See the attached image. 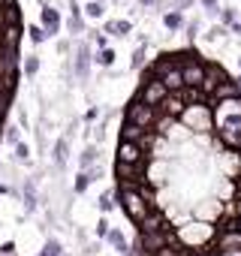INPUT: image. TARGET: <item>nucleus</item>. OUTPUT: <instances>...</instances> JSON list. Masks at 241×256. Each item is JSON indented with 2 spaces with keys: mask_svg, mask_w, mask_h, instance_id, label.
Listing matches in <instances>:
<instances>
[{
  "mask_svg": "<svg viewBox=\"0 0 241 256\" xmlns=\"http://www.w3.org/2000/svg\"><path fill=\"white\" fill-rule=\"evenodd\" d=\"M178 124L187 126L193 136H208V133H214V108H211V102H208V100H202V102H187V108L181 112Z\"/></svg>",
  "mask_w": 241,
  "mask_h": 256,
  "instance_id": "1",
  "label": "nucleus"
},
{
  "mask_svg": "<svg viewBox=\"0 0 241 256\" xmlns=\"http://www.w3.org/2000/svg\"><path fill=\"white\" fill-rule=\"evenodd\" d=\"M178 235V244L184 250H205L208 244H214L217 232H214V223H202V220H190L184 223L181 229H175Z\"/></svg>",
  "mask_w": 241,
  "mask_h": 256,
  "instance_id": "2",
  "label": "nucleus"
},
{
  "mask_svg": "<svg viewBox=\"0 0 241 256\" xmlns=\"http://www.w3.org/2000/svg\"><path fill=\"white\" fill-rule=\"evenodd\" d=\"M114 199H118L120 208L127 211V217H130L133 223H139V220L145 217V211L151 208V205L142 199V193H139L136 184H118V187H114Z\"/></svg>",
  "mask_w": 241,
  "mask_h": 256,
  "instance_id": "3",
  "label": "nucleus"
},
{
  "mask_svg": "<svg viewBox=\"0 0 241 256\" xmlns=\"http://www.w3.org/2000/svg\"><path fill=\"white\" fill-rule=\"evenodd\" d=\"M145 106H151V108H160L163 106V100L169 96V90H166V84L157 78V76H151V72H145L142 76V84H139V94H136Z\"/></svg>",
  "mask_w": 241,
  "mask_h": 256,
  "instance_id": "4",
  "label": "nucleus"
},
{
  "mask_svg": "<svg viewBox=\"0 0 241 256\" xmlns=\"http://www.w3.org/2000/svg\"><path fill=\"white\" fill-rule=\"evenodd\" d=\"M157 114H160V108H151V106H145L139 96L124 108V120H130V124H136V126H142V130H154V124H157Z\"/></svg>",
  "mask_w": 241,
  "mask_h": 256,
  "instance_id": "5",
  "label": "nucleus"
},
{
  "mask_svg": "<svg viewBox=\"0 0 241 256\" xmlns=\"http://www.w3.org/2000/svg\"><path fill=\"white\" fill-rule=\"evenodd\" d=\"M214 136L226 151H238L241 148V118H229L223 124L214 126Z\"/></svg>",
  "mask_w": 241,
  "mask_h": 256,
  "instance_id": "6",
  "label": "nucleus"
},
{
  "mask_svg": "<svg viewBox=\"0 0 241 256\" xmlns=\"http://www.w3.org/2000/svg\"><path fill=\"white\" fill-rule=\"evenodd\" d=\"M70 66H72V78H76V82H88L90 66H94V54H90V46H88L84 40L76 42V52H72Z\"/></svg>",
  "mask_w": 241,
  "mask_h": 256,
  "instance_id": "7",
  "label": "nucleus"
},
{
  "mask_svg": "<svg viewBox=\"0 0 241 256\" xmlns=\"http://www.w3.org/2000/svg\"><path fill=\"white\" fill-rule=\"evenodd\" d=\"M114 163H130V166H139V163H148V154L142 151L139 142H124L120 139L118 148H114Z\"/></svg>",
  "mask_w": 241,
  "mask_h": 256,
  "instance_id": "8",
  "label": "nucleus"
},
{
  "mask_svg": "<svg viewBox=\"0 0 241 256\" xmlns=\"http://www.w3.org/2000/svg\"><path fill=\"white\" fill-rule=\"evenodd\" d=\"M114 178L118 184H142L148 181V163H139V166H130V163H114Z\"/></svg>",
  "mask_w": 241,
  "mask_h": 256,
  "instance_id": "9",
  "label": "nucleus"
},
{
  "mask_svg": "<svg viewBox=\"0 0 241 256\" xmlns=\"http://www.w3.org/2000/svg\"><path fill=\"white\" fill-rule=\"evenodd\" d=\"M223 82H229V72H226L220 64H211V60H208V64H205V78H202V84H199V90L205 94V100H208Z\"/></svg>",
  "mask_w": 241,
  "mask_h": 256,
  "instance_id": "10",
  "label": "nucleus"
},
{
  "mask_svg": "<svg viewBox=\"0 0 241 256\" xmlns=\"http://www.w3.org/2000/svg\"><path fill=\"white\" fill-rule=\"evenodd\" d=\"M223 217V202L220 199H205L193 208V220H202V223H220Z\"/></svg>",
  "mask_w": 241,
  "mask_h": 256,
  "instance_id": "11",
  "label": "nucleus"
},
{
  "mask_svg": "<svg viewBox=\"0 0 241 256\" xmlns=\"http://www.w3.org/2000/svg\"><path fill=\"white\" fill-rule=\"evenodd\" d=\"M169 223V217H166V211H160V208H148L145 211V217L136 223V229H139V235H148V232H160L163 226Z\"/></svg>",
  "mask_w": 241,
  "mask_h": 256,
  "instance_id": "12",
  "label": "nucleus"
},
{
  "mask_svg": "<svg viewBox=\"0 0 241 256\" xmlns=\"http://www.w3.org/2000/svg\"><path fill=\"white\" fill-rule=\"evenodd\" d=\"M60 24H64V16L54 10V6H48V4H42V16H40V28L46 30V36L48 40H54L58 34H60Z\"/></svg>",
  "mask_w": 241,
  "mask_h": 256,
  "instance_id": "13",
  "label": "nucleus"
},
{
  "mask_svg": "<svg viewBox=\"0 0 241 256\" xmlns=\"http://www.w3.org/2000/svg\"><path fill=\"white\" fill-rule=\"evenodd\" d=\"M214 244H217V250H238L241 247V232L235 229V223L226 226V229H217Z\"/></svg>",
  "mask_w": 241,
  "mask_h": 256,
  "instance_id": "14",
  "label": "nucleus"
},
{
  "mask_svg": "<svg viewBox=\"0 0 241 256\" xmlns=\"http://www.w3.org/2000/svg\"><path fill=\"white\" fill-rule=\"evenodd\" d=\"M187 108V100H184V90L181 94H169L166 100H163V106H160V114H169V118H181V112Z\"/></svg>",
  "mask_w": 241,
  "mask_h": 256,
  "instance_id": "15",
  "label": "nucleus"
},
{
  "mask_svg": "<svg viewBox=\"0 0 241 256\" xmlns=\"http://www.w3.org/2000/svg\"><path fill=\"white\" fill-rule=\"evenodd\" d=\"M66 28H70V36H82V34H84V12L78 10V4H76V0H70Z\"/></svg>",
  "mask_w": 241,
  "mask_h": 256,
  "instance_id": "16",
  "label": "nucleus"
},
{
  "mask_svg": "<svg viewBox=\"0 0 241 256\" xmlns=\"http://www.w3.org/2000/svg\"><path fill=\"white\" fill-rule=\"evenodd\" d=\"M163 28H166L169 34H175V30H184V28H187V18H184V12H178V10H166V12H163Z\"/></svg>",
  "mask_w": 241,
  "mask_h": 256,
  "instance_id": "17",
  "label": "nucleus"
},
{
  "mask_svg": "<svg viewBox=\"0 0 241 256\" xmlns=\"http://www.w3.org/2000/svg\"><path fill=\"white\" fill-rule=\"evenodd\" d=\"M22 202H24V211H36V178H28L24 187H22Z\"/></svg>",
  "mask_w": 241,
  "mask_h": 256,
  "instance_id": "18",
  "label": "nucleus"
},
{
  "mask_svg": "<svg viewBox=\"0 0 241 256\" xmlns=\"http://www.w3.org/2000/svg\"><path fill=\"white\" fill-rule=\"evenodd\" d=\"M102 34H106V36H130V34H133V24H130V22H118V18H112V22L102 24Z\"/></svg>",
  "mask_w": 241,
  "mask_h": 256,
  "instance_id": "19",
  "label": "nucleus"
},
{
  "mask_svg": "<svg viewBox=\"0 0 241 256\" xmlns=\"http://www.w3.org/2000/svg\"><path fill=\"white\" fill-rule=\"evenodd\" d=\"M100 163V148L96 145H88L84 151H82V157H78V172H88L90 166H96Z\"/></svg>",
  "mask_w": 241,
  "mask_h": 256,
  "instance_id": "20",
  "label": "nucleus"
},
{
  "mask_svg": "<svg viewBox=\"0 0 241 256\" xmlns=\"http://www.w3.org/2000/svg\"><path fill=\"white\" fill-rule=\"evenodd\" d=\"M66 160H70V145H66V139H60V142L54 145V151H52V163H54V169L60 172V169L66 166Z\"/></svg>",
  "mask_w": 241,
  "mask_h": 256,
  "instance_id": "21",
  "label": "nucleus"
},
{
  "mask_svg": "<svg viewBox=\"0 0 241 256\" xmlns=\"http://www.w3.org/2000/svg\"><path fill=\"white\" fill-rule=\"evenodd\" d=\"M145 133H148V130H142V126H136V124H130V120L120 124V139H124V142H139Z\"/></svg>",
  "mask_w": 241,
  "mask_h": 256,
  "instance_id": "22",
  "label": "nucleus"
},
{
  "mask_svg": "<svg viewBox=\"0 0 241 256\" xmlns=\"http://www.w3.org/2000/svg\"><path fill=\"white\" fill-rule=\"evenodd\" d=\"M106 238H108V244H112L118 253H127V250H130V244H127V238H124V232H120V229H108Z\"/></svg>",
  "mask_w": 241,
  "mask_h": 256,
  "instance_id": "23",
  "label": "nucleus"
},
{
  "mask_svg": "<svg viewBox=\"0 0 241 256\" xmlns=\"http://www.w3.org/2000/svg\"><path fill=\"white\" fill-rule=\"evenodd\" d=\"M82 12H84V18H102L106 16V0H88Z\"/></svg>",
  "mask_w": 241,
  "mask_h": 256,
  "instance_id": "24",
  "label": "nucleus"
},
{
  "mask_svg": "<svg viewBox=\"0 0 241 256\" xmlns=\"http://www.w3.org/2000/svg\"><path fill=\"white\" fill-rule=\"evenodd\" d=\"M217 18H220V24L229 30V28L238 22V10H235V6H220V16H217Z\"/></svg>",
  "mask_w": 241,
  "mask_h": 256,
  "instance_id": "25",
  "label": "nucleus"
},
{
  "mask_svg": "<svg viewBox=\"0 0 241 256\" xmlns=\"http://www.w3.org/2000/svg\"><path fill=\"white\" fill-rule=\"evenodd\" d=\"M22 72H24L28 78H34V76L40 72V58H36V54H28V58L22 60Z\"/></svg>",
  "mask_w": 241,
  "mask_h": 256,
  "instance_id": "26",
  "label": "nucleus"
},
{
  "mask_svg": "<svg viewBox=\"0 0 241 256\" xmlns=\"http://www.w3.org/2000/svg\"><path fill=\"white\" fill-rule=\"evenodd\" d=\"M40 256H64V244H60L58 238H48V241L42 244V250H40Z\"/></svg>",
  "mask_w": 241,
  "mask_h": 256,
  "instance_id": "27",
  "label": "nucleus"
},
{
  "mask_svg": "<svg viewBox=\"0 0 241 256\" xmlns=\"http://www.w3.org/2000/svg\"><path fill=\"white\" fill-rule=\"evenodd\" d=\"M94 64H96V66H112V64H114V52H112V48H96Z\"/></svg>",
  "mask_w": 241,
  "mask_h": 256,
  "instance_id": "28",
  "label": "nucleus"
},
{
  "mask_svg": "<svg viewBox=\"0 0 241 256\" xmlns=\"http://www.w3.org/2000/svg\"><path fill=\"white\" fill-rule=\"evenodd\" d=\"M90 184H94V181H90V175H88V172H78V175H76V184H72V193H76V196H82Z\"/></svg>",
  "mask_w": 241,
  "mask_h": 256,
  "instance_id": "29",
  "label": "nucleus"
},
{
  "mask_svg": "<svg viewBox=\"0 0 241 256\" xmlns=\"http://www.w3.org/2000/svg\"><path fill=\"white\" fill-rule=\"evenodd\" d=\"M145 54H148V40L133 52V64H130V66H133V70H142V66H145Z\"/></svg>",
  "mask_w": 241,
  "mask_h": 256,
  "instance_id": "30",
  "label": "nucleus"
},
{
  "mask_svg": "<svg viewBox=\"0 0 241 256\" xmlns=\"http://www.w3.org/2000/svg\"><path fill=\"white\" fill-rule=\"evenodd\" d=\"M114 205H118V199H114V190H112V193H102V196H100V211H102V214L114 211Z\"/></svg>",
  "mask_w": 241,
  "mask_h": 256,
  "instance_id": "31",
  "label": "nucleus"
},
{
  "mask_svg": "<svg viewBox=\"0 0 241 256\" xmlns=\"http://www.w3.org/2000/svg\"><path fill=\"white\" fill-rule=\"evenodd\" d=\"M4 142L16 148V145L22 142V130H18V126H6V130H4Z\"/></svg>",
  "mask_w": 241,
  "mask_h": 256,
  "instance_id": "32",
  "label": "nucleus"
},
{
  "mask_svg": "<svg viewBox=\"0 0 241 256\" xmlns=\"http://www.w3.org/2000/svg\"><path fill=\"white\" fill-rule=\"evenodd\" d=\"M28 36H30V42H34V46H42V42L48 40V36H46V30H42L40 24H34V28H28Z\"/></svg>",
  "mask_w": 241,
  "mask_h": 256,
  "instance_id": "33",
  "label": "nucleus"
},
{
  "mask_svg": "<svg viewBox=\"0 0 241 256\" xmlns=\"http://www.w3.org/2000/svg\"><path fill=\"white\" fill-rule=\"evenodd\" d=\"M226 34H229V30H226L223 24H220V28H211V30L205 34V42H214V46H217L220 40H226Z\"/></svg>",
  "mask_w": 241,
  "mask_h": 256,
  "instance_id": "34",
  "label": "nucleus"
},
{
  "mask_svg": "<svg viewBox=\"0 0 241 256\" xmlns=\"http://www.w3.org/2000/svg\"><path fill=\"white\" fill-rule=\"evenodd\" d=\"M154 256H187V250L181 247V244H166L163 250H157Z\"/></svg>",
  "mask_w": 241,
  "mask_h": 256,
  "instance_id": "35",
  "label": "nucleus"
},
{
  "mask_svg": "<svg viewBox=\"0 0 241 256\" xmlns=\"http://www.w3.org/2000/svg\"><path fill=\"white\" fill-rule=\"evenodd\" d=\"M16 160H18V163H30V148H28L24 142L16 145Z\"/></svg>",
  "mask_w": 241,
  "mask_h": 256,
  "instance_id": "36",
  "label": "nucleus"
},
{
  "mask_svg": "<svg viewBox=\"0 0 241 256\" xmlns=\"http://www.w3.org/2000/svg\"><path fill=\"white\" fill-rule=\"evenodd\" d=\"M193 4H196V0H169V6H166V10H178V12H187Z\"/></svg>",
  "mask_w": 241,
  "mask_h": 256,
  "instance_id": "37",
  "label": "nucleus"
},
{
  "mask_svg": "<svg viewBox=\"0 0 241 256\" xmlns=\"http://www.w3.org/2000/svg\"><path fill=\"white\" fill-rule=\"evenodd\" d=\"M199 4L208 16H220V0H199Z\"/></svg>",
  "mask_w": 241,
  "mask_h": 256,
  "instance_id": "38",
  "label": "nucleus"
},
{
  "mask_svg": "<svg viewBox=\"0 0 241 256\" xmlns=\"http://www.w3.org/2000/svg\"><path fill=\"white\" fill-rule=\"evenodd\" d=\"M199 28H202V22H199V18H196V22H190V24L184 28V30H187V36H190V42L199 36Z\"/></svg>",
  "mask_w": 241,
  "mask_h": 256,
  "instance_id": "39",
  "label": "nucleus"
},
{
  "mask_svg": "<svg viewBox=\"0 0 241 256\" xmlns=\"http://www.w3.org/2000/svg\"><path fill=\"white\" fill-rule=\"evenodd\" d=\"M90 40H94V46H96V48H108V36H106V34H94Z\"/></svg>",
  "mask_w": 241,
  "mask_h": 256,
  "instance_id": "40",
  "label": "nucleus"
},
{
  "mask_svg": "<svg viewBox=\"0 0 241 256\" xmlns=\"http://www.w3.org/2000/svg\"><path fill=\"white\" fill-rule=\"evenodd\" d=\"M108 229H112V226H108V220L102 217V220L96 223V238H106V235H108Z\"/></svg>",
  "mask_w": 241,
  "mask_h": 256,
  "instance_id": "41",
  "label": "nucleus"
},
{
  "mask_svg": "<svg viewBox=\"0 0 241 256\" xmlns=\"http://www.w3.org/2000/svg\"><path fill=\"white\" fill-rule=\"evenodd\" d=\"M88 175H90V181H100V178H102V166H100V163H96V166H90V169H88Z\"/></svg>",
  "mask_w": 241,
  "mask_h": 256,
  "instance_id": "42",
  "label": "nucleus"
},
{
  "mask_svg": "<svg viewBox=\"0 0 241 256\" xmlns=\"http://www.w3.org/2000/svg\"><path fill=\"white\" fill-rule=\"evenodd\" d=\"M139 6H145V10H154V6H163V0H136Z\"/></svg>",
  "mask_w": 241,
  "mask_h": 256,
  "instance_id": "43",
  "label": "nucleus"
},
{
  "mask_svg": "<svg viewBox=\"0 0 241 256\" xmlns=\"http://www.w3.org/2000/svg\"><path fill=\"white\" fill-rule=\"evenodd\" d=\"M96 118H100V108H96V106H90V108H88V114H84V120L90 124V120H96Z\"/></svg>",
  "mask_w": 241,
  "mask_h": 256,
  "instance_id": "44",
  "label": "nucleus"
},
{
  "mask_svg": "<svg viewBox=\"0 0 241 256\" xmlns=\"http://www.w3.org/2000/svg\"><path fill=\"white\" fill-rule=\"evenodd\" d=\"M58 52H60V54H70V42H66V40H60V42H58Z\"/></svg>",
  "mask_w": 241,
  "mask_h": 256,
  "instance_id": "45",
  "label": "nucleus"
},
{
  "mask_svg": "<svg viewBox=\"0 0 241 256\" xmlns=\"http://www.w3.org/2000/svg\"><path fill=\"white\" fill-rule=\"evenodd\" d=\"M217 256H241V247L238 250H217Z\"/></svg>",
  "mask_w": 241,
  "mask_h": 256,
  "instance_id": "46",
  "label": "nucleus"
},
{
  "mask_svg": "<svg viewBox=\"0 0 241 256\" xmlns=\"http://www.w3.org/2000/svg\"><path fill=\"white\" fill-rule=\"evenodd\" d=\"M187 256H217V253H208V250H193V253H190V250H187Z\"/></svg>",
  "mask_w": 241,
  "mask_h": 256,
  "instance_id": "47",
  "label": "nucleus"
},
{
  "mask_svg": "<svg viewBox=\"0 0 241 256\" xmlns=\"http://www.w3.org/2000/svg\"><path fill=\"white\" fill-rule=\"evenodd\" d=\"M0 250H4V253H16V244H12V241H6L4 247H0Z\"/></svg>",
  "mask_w": 241,
  "mask_h": 256,
  "instance_id": "48",
  "label": "nucleus"
},
{
  "mask_svg": "<svg viewBox=\"0 0 241 256\" xmlns=\"http://www.w3.org/2000/svg\"><path fill=\"white\" fill-rule=\"evenodd\" d=\"M229 34H238V36H241V18H238V22H235V24L229 28Z\"/></svg>",
  "mask_w": 241,
  "mask_h": 256,
  "instance_id": "49",
  "label": "nucleus"
},
{
  "mask_svg": "<svg viewBox=\"0 0 241 256\" xmlns=\"http://www.w3.org/2000/svg\"><path fill=\"white\" fill-rule=\"evenodd\" d=\"M0 193H12V187H10V184H4V181H0Z\"/></svg>",
  "mask_w": 241,
  "mask_h": 256,
  "instance_id": "50",
  "label": "nucleus"
},
{
  "mask_svg": "<svg viewBox=\"0 0 241 256\" xmlns=\"http://www.w3.org/2000/svg\"><path fill=\"white\" fill-rule=\"evenodd\" d=\"M232 82H235V88H238V90H241V72H238V76H235V78H232Z\"/></svg>",
  "mask_w": 241,
  "mask_h": 256,
  "instance_id": "51",
  "label": "nucleus"
},
{
  "mask_svg": "<svg viewBox=\"0 0 241 256\" xmlns=\"http://www.w3.org/2000/svg\"><path fill=\"white\" fill-rule=\"evenodd\" d=\"M120 256H139V253H136V250H133V247H130V250H127V253H120Z\"/></svg>",
  "mask_w": 241,
  "mask_h": 256,
  "instance_id": "52",
  "label": "nucleus"
},
{
  "mask_svg": "<svg viewBox=\"0 0 241 256\" xmlns=\"http://www.w3.org/2000/svg\"><path fill=\"white\" fill-rule=\"evenodd\" d=\"M4 130H6V126H4V118H0V139H4Z\"/></svg>",
  "mask_w": 241,
  "mask_h": 256,
  "instance_id": "53",
  "label": "nucleus"
},
{
  "mask_svg": "<svg viewBox=\"0 0 241 256\" xmlns=\"http://www.w3.org/2000/svg\"><path fill=\"white\" fill-rule=\"evenodd\" d=\"M235 229H238V232H241V217H238V220H235Z\"/></svg>",
  "mask_w": 241,
  "mask_h": 256,
  "instance_id": "54",
  "label": "nucleus"
},
{
  "mask_svg": "<svg viewBox=\"0 0 241 256\" xmlns=\"http://www.w3.org/2000/svg\"><path fill=\"white\" fill-rule=\"evenodd\" d=\"M235 184H238V187H235V190H238V196H241V178H238V181H235Z\"/></svg>",
  "mask_w": 241,
  "mask_h": 256,
  "instance_id": "55",
  "label": "nucleus"
},
{
  "mask_svg": "<svg viewBox=\"0 0 241 256\" xmlns=\"http://www.w3.org/2000/svg\"><path fill=\"white\" fill-rule=\"evenodd\" d=\"M238 70H241V58H238Z\"/></svg>",
  "mask_w": 241,
  "mask_h": 256,
  "instance_id": "56",
  "label": "nucleus"
},
{
  "mask_svg": "<svg viewBox=\"0 0 241 256\" xmlns=\"http://www.w3.org/2000/svg\"><path fill=\"white\" fill-rule=\"evenodd\" d=\"M238 160H241V148H238Z\"/></svg>",
  "mask_w": 241,
  "mask_h": 256,
  "instance_id": "57",
  "label": "nucleus"
},
{
  "mask_svg": "<svg viewBox=\"0 0 241 256\" xmlns=\"http://www.w3.org/2000/svg\"><path fill=\"white\" fill-rule=\"evenodd\" d=\"M114 4H120V0H114Z\"/></svg>",
  "mask_w": 241,
  "mask_h": 256,
  "instance_id": "58",
  "label": "nucleus"
}]
</instances>
